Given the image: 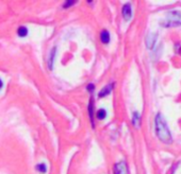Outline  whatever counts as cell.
<instances>
[{"label":"cell","mask_w":181,"mask_h":174,"mask_svg":"<svg viewBox=\"0 0 181 174\" xmlns=\"http://www.w3.org/2000/svg\"><path fill=\"white\" fill-rule=\"evenodd\" d=\"M155 123H156V133L158 138L164 143H172V134L169 132V128L167 126L165 119H164V117L161 114H158L156 116Z\"/></svg>","instance_id":"cell-1"},{"label":"cell","mask_w":181,"mask_h":174,"mask_svg":"<svg viewBox=\"0 0 181 174\" xmlns=\"http://www.w3.org/2000/svg\"><path fill=\"white\" fill-rule=\"evenodd\" d=\"M166 20L167 23L164 26H175V25H181V11L178 10H174V11H169L166 13Z\"/></svg>","instance_id":"cell-2"},{"label":"cell","mask_w":181,"mask_h":174,"mask_svg":"<svg viewBox=\"0 0 181 174\" xmlns=\"http://www.w3.org/2000/svg\"><path fill=\"white\" fill-rule=\"evenodd\" d=\"M114 171L115 174H128V169L125 162H120L115 164L114 166Z\"/></svg>","instance_id":"cell-3"},{"label":"cell","mask_w":181,"mask_h":174,"mask_svg":"<svg viewBox=\"0 0 181 174\" xmlns=\"http://www.w3.org/2000/svg\"><path fill=\"white\" fill-rule=\"evenodd\" d=\"M123 16L125 20H129L132 16V11H131V6L130 4H125L123 6Z\"/></svg>","instance_id":"cell-4"},{"label":"cell","mask_w":181,"mask_h":174,"mask_svg":"<svg viewBox=\"0 0 181 174\" xmlns=\"http://www.w3.org/2000/svg\"><path fill=\"white\" fill-rule=\"evenodd\" d=\"M156 41H157V33H150V34L146 37L147 48L151 49V48L153 47V45L156 44Z\"/></svg>","instance_id":"cell-5"},{"label":"cell","mask_w":181,"mask_h":174,"mask_svg":"<svg viewBox=\"0 0 181 174\" xmlns=\"http://www.w3.org/2000/svg\"><path fill=\"white\" fill-rule=\"evenodd\" d=\"M112 88H113V84H109V85H107L106 87H103L102 89L99 91V95H98L99 98H102V97H106L107 95H109V93H111Z\"/></svg>","instance_id":"cell-6"},{"label":"cell","mask_w":181,"mask_h":174,"mask_svg":"<svg viewBox=\"0 0 181 174\" xmlns=\"http://www.w3.org/2000/svg\"><path fill=\"white\" fill-rule=\"evenodd\" d=\"M100 39H101V43L103 44H109L110 43V33L107 30H103L100 34Z\"/></svg>","instance_id":"cell-7"},{"label":"cell","mask_w":181,"mask_h":174,"mask_svg":"<svg viewBox=\"0 0 181 174\" xmlns=\"http://www.w3.org/2000/svg\"><path fill=\"white\" fill-rule=\"evenodd\" d=\"M56 48L54 47V48L51 50V53H50L49 62H48V67H49L50 70H52V68H53V61H54V56H56Z\"/></svg>","instance_id":"cell-8"},{"label":"cell","mask_w":181,"mask_h":174,"mask_svg":"<svg viewBox=\"0 0 181 174\" xmlns=\"http://www.w3.org/2000/svg\"><path fill=\"white\" fill-rule=\"evenodd\" d=\"M17 34L20 37H25L28 34V29L26 28V27H19L18 30H17Z\"/></svg>","instance_id":"cell-9"},{"label":"cell","mask_w":181,"mask_h":174,"mask_svg":"<svg viewBox=\"0 0 181 174\" xmlns=\"http://www.w3.org/2000/svg\"><path fill=\"white\" fill-rule=\"evenodd\" d=\"M140 121H141L140 115H139L136 112H134V114H133V124H134L135 128L140 126Z\"/></svg>","instance_id":"cell-10"},{"label":"cell","mask_w":181,"mask_h":174,"mask_svg":"<svg viewBox=\"0 0 181 174\" xmlns=\"http://www.w3.org/2000/svg\"><path fill=\"white\" fill-rule=\"evenodd\" d=\"M106 117H107V112L104 109L101 108L97 112V118L99 119V120H102V119H104Z\"/></svg>","instance_id":"cell-11"},{"label":"cell","mask_w":181,"mask_h":174,"mask_svg":"<svg viewBox=\"0 0 181 174\" xmlns=\"http://www.w3.org/2000/svg\"><path fill=\"white\" fill-rule=\"evenodd\" d=\"M35 169H36L38 172H41V173H45L47 170L46 165H45V164H38V165L35 167Z\"/></svg>","instance_id":"cell-12"},{"label":"cell","mask_w":181,"mask_h":174,"mask_svg":"<svg viewBox=\"0 0 181 174\" xmlns=\"http://www.w3.org/2000/svg\"><path fill=\"white\" fill-rule=\"evenodd\" d=\"M88 112H90V117L92 120V124L94 126V121H93V105H92V100L90 101V105H88Z\"/></svg>","instance_id":"cell-13"},{"label":"cell","mask_w":181,"mask_h":174,"mask_svg":"<svg viewBox=\"0 0 181 174\" xmlns=\"http://www.w3.org/2000/svg\"><path fill=\"white\" fill-rule=\"evenodd\" d=\"M75 3H76V1H66V3L64 4V8H68V6L75 4Z\"/></svg>","instance_id":"cell-14"},{"label":"cell","mask_w":181,"mask_h":174,"mask_svg":"<svg viewBox=\"0 0 181 174\" xmlns=\"http://www.w3.org/2000/svg\"><path fill=\"white\" fill-rule=\"evenodd\" d=\"M94 89V85L93 84H90L88 86V90H90V91H92V90Z\"/></svg>","instance_id":"cell-15"},{"label":"cell","mask_w":181,"mask_h":174,"mask_svg":"<svg viewBox=\"0 0 181 174\" xmlns=\"http://www.w3.org/2000/svg\"><path fill=\"white\" fill-rule=\"evenodd\" d=\"M3 86V83H2V81H1V80H0V89H1V87Z\"/></svg>","instance_id":"cell-16"}]
</instances>
